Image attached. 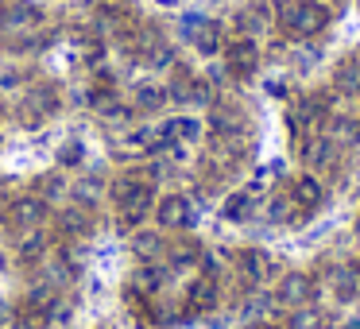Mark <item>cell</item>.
<instances>
[{
	"instance_id": "cell-4",
	"label": "cell",
	"mask_w": 360,
	"mask_h": 329,
	"mask_svg": "<svg viewBox=\"0 0 360 329\" xmlns=\"http://www.w3.org/2000/svg\"><path fill=\"white\" fill-rule=\"evenodd\" d=\"M318 295H321V287H318V279H314L310 271H287V275L275 279L271 302L279 306L283 314H290V310H302V306H314Z\"/></svg>"
},
{
	"instance_id": "cell-11",
	"label": "cell",
	"mask_w": 360,
	"mask_h": 329,
	"mask_svg": "<svg viewBox=\"0 0 360 329\" xmlns=\"http://www.w3.org/2000/svg\"><path fill=\"white\" fill-rule=\"evenodd\" d=\"M264 213H267V221H271V225H279V228H302V217H298V205H295V198H290L287 182L271 190Z\"/></svg>"
},
{
	"instance_id": "cell-17",
	"label": "cell",
	"mask_w": 360,
	"mask_h": 329,
	"mask_svg": "<svg viewBox=\"0 0 360 329\" xmlns=\"http://www.w3.org/2000/svg\"><path fill=\"white\" fill-rule=\"evenodd\" d=\"M163 136L167 143H198L202 140V124H198L194 117H174V120H167L163 124Z\"/></svg>"
},
{
	"instance_id": "cell-12",
	"label": "cell",
	"mask_w": 360,
	"mask_h": 329,
	"mask_svg": "<svg viewBox=\"0 0 360 329\" xmlns=\"http://www.w3.org/2000/svg\"><path fill=\"white\" fill-rule=\"evenodd\" d=\"M321 132H326L341 151H349V148L360 143V117H352V112H329V120H326Z\"/></svg>"
},
{
	"instance_id": "cell-14",
	"label": "cell",
	"mask_w": 360,
	"mask_h": 329,
	"mask_svg": "<svg viewBox=\"0 0 360 329\" xmlns=\"http://www.w3.org/2000/svg\"><path fill=\"white\" fill-rule=\"evenodd\" d=\"M236 35H248V39H256V35H264L267 27L275 24V12L267 8V4H248V8L236 12Z\"/></svg>"
},
{
	"instance_id": "cell-16",
	"label": "cell",
	"mask_w": 360,
	"mask_h": 329,
	"mask_svg": "<svg viewBox=\"0 0 360 329\" xmlns=\"http://www.w3.org/2000/svg\"><path fill=\"white\" fill-rule=\"evenodd\" d=\"M287 325L290 329H333V314L314 302V306H302V310H290Z\"/></svg>"
},
{
	"instance_id": "cell-24",
	"label": "cell",
	"mask_w": 360,
	"mask_h": 329,
	"mask_svg": "<svg viewBox=\"0 0 360 329\" xmlns=\"http://www.w3.org/2000/svg\"><path fill=\"white\" fill-rule=\"evenodd\" d=\"M352 236H356V244H360V213H356V221H352Z\"/></svg>"
},
{
	"instance_id": "cell-2",
	"label": "cell",
	"mask_w": 360,
	"mask_h": 329,
	"mask_svg": "<svg viewBox=\"0 0 360 329\" xmlns=\"http://www.w3.org/2000/svg\"><path fill=\"white\" fill-rule=\"evenodd\" d=\"M233 279H236V287H240V295L248 298V295H256L264 283L279 279V264H275V256L264 248H240L233 256Z\"/></svg>"
},
{
	"instance_id": "cell-7",
	"label": "cell",
	"mask_w": 360,
	"mask_h": 329,
	"mask_svg": "<svg viewBox=\"0 0 360 329\" xmlns=\"http://www.w3.org/2000/svg\"><path fill=\"white\" fill-rule=\"evenodd\" d=\"M221 306V279L217 275H198L194 283L186 287V302H182V314L186 318H205Z\"/></svg>"
},
{
	"instance_id": "cell-22",
	"label": "cell",
	"mask_w": 360,
	"mask_h": 329,
	"mask_svg": "<svg viewBox=\"0 0 360 329\" xmlns=\"http://www.w3.org/2000/svg\"><path fill=\"white\" fill-rule=\"evenodd\" d=\"M58 159H63L66 167H74V163H78V159H82V143H74V140H70V143H66L63 151H58Z\"/></svg>"
},
{
	"instance_id": "cell-20",
	"label": "cell",
	"mask_w": 360,
	"mask_h": 329,
	"mask_svg": "<svg viewBox=\"0 0 360 329\" xmlns=\"http://www.w3.org/2000/svg\"><path fill=\"white\" fill-rule=\"evenodd\" d=\"M163 101H167V89H159V86H140L136 89V105L140 109H163Z\"/></svg>"
},
{
	"instance_id": "cell-26",
	"label": "cell",
	"mask_w": 360,
	"mask_h": 329,
	"mask_svg": "<svg viewBox=\"0 0 360 329\" xmlns=\"http://www.w3.org/2000/svg\"><path fill=\"white\" fill-rule=\"evenodd\" d=\"M356 117H360V112H356Z\"/></svg>"
},
{
	"instance_id": "cell-18",
	"label": "cell",
	"mask_w": 360,
	"mask_h": 329,
	"mask_svg": "<svg viewBox=\"0 0 360 329\" xmlns=\"http://www.w3.org/2000/svg\"><path fill=\"white\" fill-rule=\"evenodd\" d=\"M190 43H194L202 55H217V51H221V27L213 24V20H202V27L190 35Z\"/></svg>"
},
{
	"instance_id": "cell-5",
	"label": "cell",
	"mask_w": 360,
	"mask_h": 329,
	"mask_svg": "<svg viewBox=\"0 0 360 329\" xmlns=\"http://www.w3.org/2000/svg\"><path fill=\"white\" fill-rule=\"evenodd\" d=\"M295 159L306 167V171L321 174V171H333V167H341V148H337V143L329 140L326 132H318V136H298V140H295Z\"/></svg>"
},
{
	"instance_id": "cell-19",
	"label": "cell",
	"mask_w": 360,
	"mask_h": 329,
	"mask_svg": "<svg viewBox=\"0 0 360 329\" xmlns=\"http://www.w3.org/2000/svg\"><path fill=\"white\" fill-rule=\"evenodd\" d=\"M132 248H136V256H143L151 264L159 252H167V244H163V236H159V228H155V233H140V236H136Z\"/></svg>"
},
{
	"instance_id": "cell-25",
	"label": "cell",
	"mask_w": 360,
	"mask_h": 329,
	"mask_svg": "<svg viewBox=\"0 0 360 329\" xmlns=\"http://www.w3.org/2000/svg\"><path fill=\"white\" fill-rule=\"evenodd\" d=\"M356 8H360V0H356Z\"/></svg>"
},
{
	"instance_id": "cell-3",
	"label": "cell",
	"mask_w": 360,
	"mask_h": 329,
	"mask_svg": "<svg viewBox=\"0 0 360 329\" xmlns=\"http://www.w3.org/2000/svg\"><path fill=\"white\" fill-rule=\"evenodd\" d=\"M329 120V93H298L287 109L290 136H318Z\"/></svg>"
},
{
	"instance_id": "cell-23",
	"label": "cell",
	"mask_w": 360,
	"mask_h": 329,
	"mask_svg": "<svg viewBox=\"0 0 360 329\" xmlns=\"http://www.w3.org/2000/svg\"><path fill=\"white\" fill-rule=\"evenodd\" d=\"M20 252H24L27 259H35V256H39V252H43V236H27V240L20 244Z\"/></svg>"
},
{
	"instance_id": "cell-13",
	"label": "cell",
	"mask_w": 360,
	"mask_h": 329,
	"mask_svg": "<svg viewBox=\"0 0 360 329\" xmlns=\"http://www.w3.org/2000/svg\"><path fill=\"white\" fill-rule=\"evenodd\" d=\"M256 205H259V194H256V186H248V190H236V194H229V198H225V205H221V217H225L229 225H244V221H252V213H256Z\"/></svg>"
},
{
	"instance_id": "cell-9",
	"label": "cell",
	"mask_w": 360,
	"mask_h": 329,
	"mask_svg": "<svg viewBox=\"0 0 360 329\" xmlns=\"http://www.w3.org/2000/svg\"><path fill=\"white\" fill-rule=\"evenodd\" d=\"M321 283H326V290H329V298L333 302H341V306H349V302H356L360 298V271H356V264H329L326 271H321Z\"/></svg>"
},
{
	"instance_id": "cell-6",
	"label": "cell",
	"mask_w": 360,
	"mask_h": 329,
	"mask_svg": "<svg viewBox=\"0 0 360 329\" xmlns=\"http://www.w3.org/2000/svg\"><path fill=\"white\" fill-rule=\"evenodd\" d=\"M287 190H290V198H295V205H298V217H302V225L318 217V213L326 209V202H329L326 182H321V174H314V171L295 174V179L287 182Z\"/></svg>"
},
{
	"instance_id": "cell-21",
	"label": "cell",
	"mask_w": 360,
	"mask_h": 329,
	"mask_svg": "<svg viewBox=\"0 0 360 329\" xmlns=\"http://www.w3.org/2000/svg\"><path fill=\"white\" fill-rule=\"evenodd\" d=\"M16 329H47V314L43 310H24L16 318Z\"/></svg>"
},
{
	"instance_id": "cell-1",
	"label": "cell",
	"mask_w": 360,
	"mask_h": 329,
	"mask_svg": "<svg viewBox=\"0 0 360 329\" xmlns=\"http://www.w3.org/2000/svg\"><path fill=\"white\" fill-rule=\"evenodd\" d=\"M275 24H279V32L287 35V39H318L321 32L329 27V20H333V12L321 8L318 0H275Z\"/></svg>"
},
{
	"instance_id": "cell-15",
	"label": "cell",
	"mask_w": 360,
	"mask_h": 329,
	"mask_svg": "<svg viewBox=\"0 0 360 329\" xmlns=\"http://www.w3.org/2000/svg\"><path fill=\"white\" fill-rule=\"evenodd\" d=\"M39 217H43V202H39V198H16V202L8 205V225L12 228L32 233V228L39 225Z\"/></svg>"
},
{
	"instance_id": "cell-10",
	"label": "cell",
	"mask_w": 360,
	"mask_h": 329,
	"mask_svg": "<svg viewBox=\"0 0 360 329\" xmlns=\"http://www.w3.org/2000/svg\"><path fill=\"white\" fill-rule=\"evenodd\" d=\"M259 58H264L259 55V43L248 39V35H236L225 47V66H229L233 78H252V74L259 70Z\"/></svg>"
},
{
	"instance_id": "cell-8",
	"label": "cell",
	"mask_w": 360,
	"mask_h": 329,
	"mask_svg": "<svg viewBox=\"0 0 360 329\" xmlns=\"http://www.w3.org/2000/svg\"><path fill=\"white\" fill-rule=\"evenodd\" d=\"M151 213H155V225L167 228V233H182V228H190L194 217H198L194 202H190L186 194H163Z\"/></svg>"
}]
</instances>
